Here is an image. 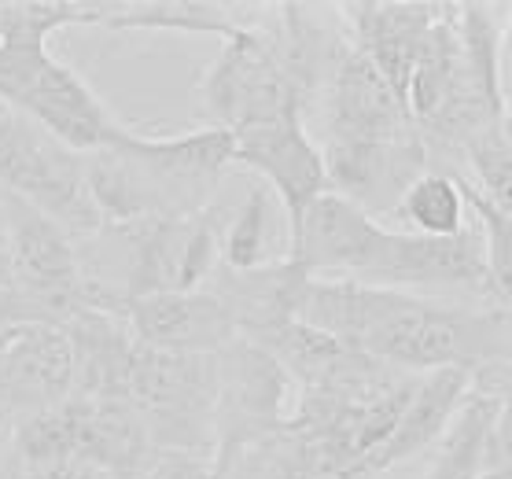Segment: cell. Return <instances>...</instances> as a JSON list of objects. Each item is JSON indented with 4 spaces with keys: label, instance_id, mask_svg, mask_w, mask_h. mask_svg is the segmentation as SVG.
<instances>
[{
    "label": "cell",
    "instance_id": "1",
    "mask_svg": "<svg viewBox=\"0 0 512 479\" xmlns=\"http://www.w3.org/2000/svg\"><path fill=\"white\" fill-rule=\"evenodd\" d=\"M295 317L398 373H476L483 365L512 362V310L501 306L468 310L417 292L310 277L299 292Z\"/></svg>",
    "mask_w": 512,
    "mask_h": 479
},
{
    "label": "cell",
    "instance_id": "2",
    "mask_svg": "<svg viewBox=\"0 0 512 479\" xmlns=\"http://www.w3.org/2000/svg\"><path fill=\"white\" fill-rule=\"evenodd\" d=\"M288 262L306 277L358 281L395 292H435V288H479L483 273V236L479 225L450 240L387 229L358 203L325 192L306 211L303 225L288 240Z\"/></svg>",
    "mask_w": 512,
    "mask_h": 479
},
{
    "label": "cell",
    "instance_id": "3",
    "mask_svg": "<svg viewBox=\"0 0 512 479\" xmlns=\"http://www.w3.org/2000/svg\"><path fill=\"white\" fill-rule=\"evenodd\" d=\"M236 163L229 129L203 126L177 137L122 129L111 148L85 155V174L104 225L192 218L210 207L225 170Z\"/></svg>",
    "mask_w": 512,
    "mask_h": 479
},
{
    "label": "cell",
    "instance_id": "4",
    "mask_svg": "<svg viewBox=\"0 0 512 479\" xmlns=\"http://www.w3.org/2000/svg\"><path fill=\"white\" fill-rule=\"evenodd\" d=\"M199 93L210 126L229 133L303 115L310 107L306 82L291 63L280 26L266 30L258 19L225 41L218 59L203 74Z\"/></svg>",
    "mask_w": 512,
    "mask_h": 479
},
{
    "label": "cell",
    "instance_id": "5",
    "mask_svg": "<svg viewBox=\"0 0 512 479\" xmlns=\"http://www.w3.org/2000/svg\"><path fill=\"white\" fill-rule=\"evenodd\" d=\"M0 188L23 199L70 236L104 229V214L93 203L85 155L67 148L34 118L0 100Z\"/></svg>",
    "mask_w": 512,
    "mask_h": 479
},
{
    "label": "cell",
    "instance_id": "6",
    "mask_svg": "<svg viewBox=\"0 0 512 479\" xmlns=\"http://www.w3.org/2000/svg\"><path fill=\"white\" fill-rule=\"evenodd\" d=\"M291 376L251 339H236L218 354V406H214V472H225L255 446L288 428Z\"/></svg>",
    "mask_w": 512,
    "mask_h": 479
},
{
    "label": "cell",
    "instance_id": "7",
    "mask_svg": "<svg viewBox=\"0 0 512 479\" xmlns=\"http://www.w3.org/2000/svg\"><path fill=\"white\" fill-rule=\"evenodd\" d=\"M122 244L129 247L126 288L122 299L159 292H199L222 258V229L218 211L207 207L192 218H152V222L115 225Z\"/></svg>",
    "mask_w": 512,
    "mask_h": 479
},
{
    "label": "cell",
    "instance_id": "8",
    "mask_svg": "<svg viewBox=\"0 0 512 479\" xmlns=\"http://www.w3.org/2000/svg\"><path fill=\"white\" fill-rule=\"evenodd\" d=\"M314 104H321V126H325L321 148L420 141L406 104L384 82V74L350 45V37L339 45Z\"/></svg>",
    "mask_w": 512,
    "mask_h": 479
},
{
    "label": "cell",
    "instance_id": "9",
    "mask_svg": "<svg viewBox=\"0 0 512 479\" xmlns=\"http://www.w3.org/2000/svg\"><path fill=\"white\" fill-rule=\"evenodd\" d=\"M74 398V343L63 328H8L0 339V428H23Z\"/></svg>",
    "mask_w": 512,
    "mask_h": 479
},
{
    "label": "cell",
    "instance_id": "10",
    "mask_svg": "<svg viewBox=\"0 0 512 479\" xmlns=\"http://www.w3.org/2000/svg\"><path fill=\"white\" fill-rule=\"evenodd\" d=\"M233 141H236V163L255 170L266 181L269 192L277 196L291 240L295 229L303 225L306 211L325 192H332L328 188L321 144L306 133L303 115L277 118V122H266V126L233 133Z\"/></svg>",
    "mask_w": 512,
    "mask_h": 479
},
{
    "label": "cell",
    "instance_id": "11",
    "mask_svg": "<svg viewBox=\"0 0 512 479\" xmlns=\"http://www.w3.org/2000/svg\"><path fill=\"white\" fill-rule=\"evenodd\" d=\"M129 332L140 347L170 354H222L240 339L236 321L222 295L207 292H159L140 295L122 306Z\"/></svg>",
    "mask_w": 512,
    "mask_h": 479
},
{
    "label": "cell",
    "instance_id": "12",
    "mask_svg": "<svg viewBox=\"0 0 512 479\" xmlns=\"http://www.w3.org/2000/svg\"><path fill=\"white\" fill-rule=\"evenodd\" d=\"M12 107L30 115L37 126H45L52 137H59L67 148L82 155L111 148L126 129L107 111L104 100L82 82V74L56 56H48L37 67V74Z\"/></svg>",
    "mask_w": 512,
    "mask_h": 479
},
{
    "label": "cell",
    "instance_id": "13",
    "mask_svg": "<svg viewBox=\"0 0 512 479\" xmlns=\"http://www.w3.org/2000/svg\"><path fill=\"white\" fill-rule=\"evenodd\" d=\"M350 26V45L384 74V82L406 104V89L413 78L420 52L428 45L443 4H343L339 8ZM409 111V107H406Z\"/></svg>",
    "mask_w": 512,
    "mask_h": 479
},
{
    "label": "cell",
    "instance_id": "14",
    "mask_svg": "<svg viewBox=\"0 0 512 479\" xmlns=\"http://www.w3.org/2000/svg\"><path fill=\"white\" fill-rule=\"evenodd\" d=\"M468 387H472V373L468 369H439V373L420 376V387L413 402L406 406L402 421H398L395 435L384 443V450L373 457L376 476L391 465H402L409 457H417L420 450H428L431 443H443L446 428L454 424L457 409L465 402Z\"/></svg>",
    "mask_w": 512,
    "mask_h": 479
},
{
    "label": "cell",
    "instance_id": "15",
    "mask_svg": "<svg viewBox=\"0 0 512 479\" xmlns=\"http://www.w3.org/2000/svg\"><path fill=\"white\" fill-rule=\"evenodd\" d=\"M512 15L505 4H461V45L472 89L498 122H509V96H505V37Z\"/></svg>",
    "mask_w": 512,
    "mask_h": 479
},
{
    "label": "cell",
    "instance_id": "16",
    "mask_svg": "<svg viewBox=\"0 0 512 479\" xmlns=\"http://www.w3.org/2000/svg\"><path fill=\"white\" fill-rule=\"evenodd\" d=\"M236 4H207V0H144L122 4L107 30H170V34H210L229 37L255 23V15Z\"/></svg>",
    "mask_w": 512,
    "mask_h": 479
},
{
    "label": "cell",
    "instance_id": "17",
    "mask_svg": "<svg viewBox=\"0 0 512 479\" xmlns=\"http://www.w3.org/2000/svg\"><path fill=\"white\" fill-rule=\"evenodd\" d=\"M398 218L413 225V233L431 240H450L468 229V199L461 177L450 170H424L398 199Z\"/></svg>",
    "mask_w": 512,
    "mask_h": 479
},
{
    "label": "cell",
    "instance_id": "18",
    "mask_svg": "<svg viewBox=\"0 0 512 479\" xmlns=\"http://www.w3.org/2000/svg\"><path fill=\"white\" fill-rule=\"evenodd\" d=\"M273 192L266 185H255L247 199L236 207L233 222L222 236V262L233 273H255V269L277 266L273 258Z\"/></svg>",
    "mask_w": 512,
    "mask_h": 479
},
{
    "label": "cell",
    "instance_id": "19",
    "mask_svg": "<svg viewBox=\"0 0 512 479\" xmlns=\"http://www.w3.org/2000/svg\"><path fill=\"white\" fill-rule=\"evenodd\" d=\"M461 188H465L468 211H472L479 236H483V273H487L483 295L490 299V306L512 310V218L505 211H498L465 177H461Z\"/></svg>",
    "mask_w": 512,
    "mask_h": 479
},
{
    "label": "cell",
    "instance_id": "20",
    "mask_svg": "<svg viewBox=\"0 0 512 479\" xmlns=\"http://www.w3.org/2000/svg\"><path fill=\"white\" fill-rule=\"evenodd\" d=\"M26 479H115L107 468L82 461V457H67V461H52V465H30Z\"/></svg>",
    "mask_w": 512,
    "mask_h": 479
},
{
    "label": "cell",
    "instance_id": "21",
    "mask_svg": "<svg viewBox=\"0 0 512 479\" xmlns=\"http://www.w3.org/2000/svg\"><path fill=\"white\" fill-rule=\"evenodd\" d=\"M512 457V365H509V384L501 395L498 421H494V435H490V468L509 461Z\"/></svg>",
    "mask_w": 512,
    "mask_h": 479
},
{
    "label": "cell",
    "instance_id": "22",
    "mask_svg": "<svg viewBox=\"0 0 512 479\" xmlns=\"http://www.w3.org/2000/svg\"><path fill=\"white\" fill-rule=\"evenodd\" d=\"M12 288V225H8V203L0 188V292Z\"/></svg>",
    "mask_w": 512,
    "mask_h": 479
},
{
    "label": "cell",
    "instance_id": "23",
    "mask_svg": "<svg viewBox=\"0 0 512 479\" xmlns=\"http://www.w3.org/2000/svg\"><path fill=\"white\" fill-rule=\"evenodd\" d=\"M317 479H376V472L369 465H350V468H339V472H325V476Z\"/></svg>",
    "mask_w": 512,
    "mask_h": 479
},
{
    "label": "cell",
    "instance_id": "24",
    "mask_svg": "<svg viewBox=\"0 0 512 479\" xmlns=\"http://www.w3.org/2000/svg\"><path fill=\"white\" fill-rule=\"evenodd\" d=\"M505 133H509V141H512V111H509V122H505Z\"/></svg>",
    "mask_w": 512,
    "mask_h": 479
},
{
    "label": "cell",
    "instance_id": "25",
    "mask_svg": "<svg viewBox=\"0 0 512 479\" xmlns=\"http://www.w3.org/2000/svg\"><path fill=\"white\" fill-rule=\"evenodd\" d=\"M0 339H4V332H0Z\"/></svg>",
    "mask_w": 512,
    "mask_h": 479
}]
</instances>
